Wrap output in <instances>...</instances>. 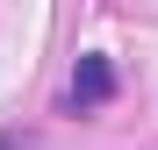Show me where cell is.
I'll list each match as a JSON object with an SVG mask.
<instances>
[{
  "label": "cell",
  "mask_w": 158,
  "mask_h": 150,
  "mask_svg": "<svg viewBox=\"0 0 158 150\" xmlns=\"http://www.w3.org/2000/svg\"><path fill=\"white\" fill-rule=\"evenodd\" d=\"M108 100H115V64L101 57V50H86L79 71H72V86H65V107L72 114H94V107H108Z\"/></svg>",
  "instance_id": "obj_1"
},
{
  "label": "cell",
  "mask_w": 158,
  "mask_h": 150,
  "mask_svg": "<svg viewBox=\"0 0 158 150\" xmlns=\"http://www.w3.org/2000/svg\"><path fill=\"white\" fill-rule=\"evenodd\" d=\"M0 150H15V143H7V136H0Z\"/></svg>",
  "instance_id": "obj_2"
}]
</instances>
